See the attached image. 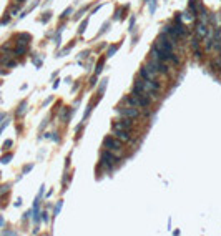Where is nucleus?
<instances>
[{
  "label": "nucleus",
  "mask_w": 221,
  "mask_h": 236,
  "mask_svg": "<svg viewBox=\"0 0 221 236\" xmlns=\"http://www.w3.org/2000/svg\"><path fill=\"white\" fill-rule=\"evenodd\" d=\"M151 58H155V60H161V62H165V63L171 62V63H175V65H180V58L175 55V52H165L156 45L151 47Z\"/></svg>",
  "instance_id": "f257e3e1"
},
{
  "label": "nucleus",
  "mask_w": 221,
  "mask_h": 236,
  "mask_svg": "<svg viewBox=\"0 0 221 236\" xmlns=\"http://www.w3.org/2000/svg\"><path fill=\"white\" fill-rule=\"evenodd\" d=\"M123 141H120L118 138H115L113 135H108V136H105V140H103V146L107 150H110V151H113V153H118V156H121V153H123Z\"/></svg>",
  "instance_id": "f03ea898"
},
{
  "label": "nucleus",
  "mask_w": 221,
  "mask_h": 236,
  "mask_svg": "<svg viewBox=\"0 0 221 236\" xmlns=\"http://www.w3.org/2000/svg\"><path fill=\"white\" fill-rule=\"evenodd\" d=\"M118 161H120V156H117L113 151H110L107 148L100 153V165H103L107 170H113L115 163H118Z\"/></svg>",
  "instance_id": "7ed1b4c3"
},
{
  "label": "nucleus",
  "mask_w": 221,
  "mask_h": 236,
  "mask_svg": "<svg viewBox=\"0 0 221 236\" xmlns=\"http://www.w3.org/2000/svg\"><path fill=\"white\" fill-rule=\"evenodd\" d=\"M112 128H117V130H128L133 133L135 130V120L133 118H128V117H120V120L113 122L112 123Z\"/></svg>",
  "instance_id": "20e7f679"
},
{
  "label": "nucleus",
  "mask_w": 221,
  "mask_h": 236,
  "mask_svg": "<svg viewBox=\"0 0 221 236\" xmlns=\"http://www.w3.org/2000/svg\"><path fill=\"white\" fill-rule=\"evenodd\" d=\"M115 112L118 113L120 117H128V118H133V120H138V118L141 117V113H140L138 108L128 107V105H126V107H123V105H118Z\"/></svg>",
  "instance_id": "39448f33"
},
{
  "label": "nucleus",
  "mask_w": 221,
  "mask_h": 236,
  "mask_svg": "<svg viewBox=\"0 0 221 236\" xmlns=\"http://www.w3.org/2000/svg\"><path fill=\"white\" fill-rule=\"evenodd\" d=\"M156 47H160L161 50L165 52H175V43H173V40H171L170 37L166 35V33H160L158 38H156V43H155Z\"/></svg>",
  "instance_id": "423d86ee"
},
{
  "label": "nucleus",
  "mask_w": 221,
  "mask_h": 236,
  "mask_svg": "<svg viewBox=\"0 0 221 236\" xmlns=\"http://www.w3.org/2000/svg\"><path fill=\"white\" fill-rule=\"evenodd\" d=\"M113 130V136L115 138H118L120 141H123V143H133V133L128 131V130H117V128H112Z\"/></svg>",
  "instance_id": "0eeeda50"
},
{
  "label": "nucleus",
  "mask_w": 221,
  "mask_h": 236,
  "mask_svg": "<svg viewBox=\"0 0 221 236\" xmlns=\"http://www.w3.org/2000/svg\"><path fill=\"white\" fill-rule=\"evenodd\" d=\"M140 77L145 80H156V72L150 70L148 67H141L140 68Z\"/></svg>",
  "instance_id": "6e6552de"
},
{
  "label": "nucleus",
  "mask_w": 221,
  "mask_h": 236,
  "mask_svg": "<svg viewBox=\"0 0 221 236\" xmlns=\"http://www.w3.org/2000/svg\"><path fill=\"white\" fill-rule=\"evenodd\" d=\"M163 33H166V35L170 37L171 40H173V43H175L176 45V42L180 40V35H178V33H176L175 32V28H173V25H166L163 28Z\"/></svg>",
  "instance_id": "1a4fd4ad"
},
{
  "label": "nucleus",
  "mask_w": 221,
  "mask_h": 236,
  "mask_svg": "<svg viewBox=\"0 0 221 236\" xmlns=\"http://www.w3.org/2000/svg\"><path fill=\"white\" fill-rule=\"evenodd\" d=\"M206 32H208V23H203V22L196 20V35L200 38H205Z\"/></svg>",
  "instance_id": "9d476101"
},
{
  "label": "nucleus",
  "mask_w": 221,
  "mask_h": 236,
  "mask_svg": "<svg viewBox=\"0 0 221 236\" xmlns=\"http://www.w3.org/2000/svg\"><path fill=\"white\" fill-rule=\"evenodd\" d=\"M173 28H175V32L180 35V38H185V37L188 35V30H186V27L183 25V22H175V23H173Z\"/></svg>",
  "instance_id": "9b49d317"
},
{
  "label": "nucleus",
  "mask_w": 221,
  "mask_h": 236,
  "mask_svg": "<svg viewBox=\"0 0 221 236\" xmlns=\"http://www.w3.org/2000/svg\"><path fill=\"white\" fill-rule=\"evenodd\" d=\"M200 0H188V10H191V13L195 17H198V10H200Z\"/></svg>",
  "instance_id": "f8f14e48"
},
{
  "label": "nucleus",
  "mask_w": 221,
  "mask_h": 236,
  "mask_svg": "<svg viewBox=\"0 0 221 236\" xmlns=\"http://www.w3.org/2000/svg\"><path fill=\"white\" fill-rule=\"evenodd\" d=\"M17 45H28L32 40V37L28 33H20V35H17Z\"/></svg>",
  "instance_id": "ddd939ff"
},
{
  "label": "nucleus",
  "mask_w": 221,
  "mask_h": 236,
  "mask_svg": "<svg viewBox=\"0 0 221 236\" xmlns=\"http://www.w3.org/2000/svg\"><path fill=\"white\" fill-rule=\"evenodd\" d=\"M210 68H211V72H221V58L220 57L215 58V60H211Z\"/></svg>",
  "instance_id": "4468645a"
},
{
  "label": "nucleus",
  "mask_w": 221,
  "mask_h": 236,
  "mask_svg": "<svg viewBox=\"0 0 221 236\" xmlns=\"http://www.w3.org/2000/svg\"><path fill=\"white\" fill-rule=\"evenodd\" d=\"M190 45H191V48H193V50H198V48L201 47V40H200V37H198V35H193V37H191Z\"/></svg>",
  "instance_id": "2eb2a0df"
},
{
  "label": "nucleus",
  "mask_w": 221,
  "mask_h": 236,
  "mask_svg": "<svg viewBox=\"0 0 221 236\" xmlns=\"http://www.w3.org/2000/svg\"><path fill=\"white\" fill-rule=\"evenodd\" d=\"M27 50H28V45H17V48L13 50V55L15 57H20V55H25Z\"/></svg>",
  "instance_id": "dca6fc26"
},
{
  "label": "nucleus",
  "mask_w": 221,
  "mask_h": 236,
  "mask_svg": "<svg viewBox=\"0 0 221 236\" xmlns=\"http://www.w3.org/2000/svg\"><path fill=\"white\" fill-rule=\"evenodd\" d=\"M60 118H62L63 123H68V120H70V108H63L62 113H60Z\"/></svg>",
  "instance_id": "f3484780"
},
{
  "label": "nucleus",
  "mask_w": 221,
  "mask_h": 236,
  "mask_svg": "<svg viewBox=\"0 0 221 236\" xmlns=\"http://www.w3.org/2000/svg\"><path fill=\"white\" fill-rule=\"evenodd\" d=\"M107 83H108V80H107V78H103L102 83H100V87H98V98H102V97H103V93H105V88H107Z\"/></svg>",
  "instance_id": "a211bd4d"
},
{
  "label": "nucleus",
  "mask_w": 221,
  "mask_h": 236,
  "mask_svg": "<svg viewBox=\"0 0 221 236\" xmlns=\"http://www.w3.org/2000/svg\"><path fill=\"white\" fill-rule=\"evenodd\" d=\"M25 112H27V102H22L18 105V110H17V117H22Z\"/></svg>",
  "instance_id": "6ab92c4d"
},
{
  "label": "nucleus",
  "mask_w": 221,
  "mask_h": 236,
  "mask_svg": "<svg viewBox=\"0 0 221 236\" xmlns=\"http://www.w3.org/2000/svg\"><path fill=\"white\" fill-rule=\"evenodd\" d=\"M103 65H105V58H102V60H98L97 63V68H95V75H100L103 70Z\"/></svg>",
  "instance_id": "aec40b11"
},
{
  "label": "nucleus",
  "mask_w": 221,
  "mask_h": 236,
  "mask_svg": "<svg viewBox=\"0 0 221 236\" xmlns=\"http://www.w3.org/2000/svg\"><path fill=\"white\" fill-rule=\"evenodd\" d=\"M126 8H128V7H121V8H118V10L115 12V18H117V20H121V18H123V12L126 10Z\"/></svg>",
  "instance_id": "412c9836"
},
{
  "label": "nucleus",
  "mask_w": 221,
  "mask_h": 236,
  "mask_svg": "<svg viewBox=\"0 0 221 236\" xmlns=\"http://www.w3.org/2000/svg\"><path fill=\"white\" fill-rule=\"evenodd\" d=\"M118 47H120V45H113V47H110V48H108V52H107V57H113V55H115V52L118 50Z\"/></svg>",
  "instance_id": "4be33fe9"
},
{
  "label": "nucleus",
  "mask_w": 221,
  "mask_h": 236,
  "mask_svg": "<svg viewBox=\"0 0 221 236\" xmlns=\"http://www.w3.org/2000/svg\"><path fill=\"white\" fill-rule=\"evenodd\" d=\"M87 25H88V18H85V20L80 23V28H78V33H83L85 32V28H87Z\"/></svg>",
  "instance_id": "5701e85b"
},
{
  "label": "nucleus",
  "mask_w": 221,
  "mask_h": 236,
  "mask_svg": "<svg viewBox=\"0 0 221 236\" xmlns=\"http://www.w3.org/2000/svg\"><path fill=\"white\" fill-rule=\"evenodd\" d=\"M10 160H12V153H8V155H4V156L0 158V163H10Z\"/></svg>",
  "instance_id": "b1692460"
},
{
  "label": "nucleus",
  "mask_w": 221,
  "mask_h": 236,
  "mask_svg": "<svg viewBox=\"0 0 221 236\" xmlns=\"http://www.w3.org/2000/svg\"><path fill=\"white\" fill-rule=\"evenodd\" d=\"M73 45H75V42H72V43H70V45H68V47H65V48H63V50H62V53H60V55H68V52H70V50H72V47Z\"/></svg>",
  "instance_id": "393cba45"
},
{
  "label": "nucleus",
  "mask_w": 221,
  "mask_h": 236,
  "mask_svg": "<svg viewBox=\"0 0 221 236\" xmlns=\"http://www.w3.org/2000/svg\"><path fill=\"white\" fill-rule=\"evenodd\" d=\"M183 17H185L186 20H195V18H196V17L193 15V13H191V10H186L185 13H183Z\"/></svg>",
  "instance_id": "a878e982"
},
{
  "label": "nucleus",
  "mask_w": 221,
  "mask_h": 236,
  "mask_svg": "<svg viewBox=\"0 0 221 236\" xmlns=\"http://www.w3.org/2000/svg\"><path fill=\"white\" fill-rule=\"evenodd\" d=\"M193 53H195V58H196V60H201V58H203V50H201V48H198V50H193Z\"/></svg>",
  "instance_id": "bb28decb"
},
{
  "label": "nucleus",
  "mask_w": 221,
  "mask_h": 236,
  "mask_svg": "<svg viewBox=\"0 0 221 236\" xmlns=\"http://www.w3.org/2000/svg\"><path fill=\"white\" fill-rule=\"evenodd\" d=\"M70 13H72V7H68L67 10L63 12L62 15H60V18H68V17H70Z\"/></svg>",
  "instance_id": "cd10ccee"
},
{
  "label": "nucleus",
  "mask_w": 221,
  "mask_h": 236,
  "mask_svg": "<svg viewBox=\"0 0 221 236\" xmlns=\"http://www.w3.org/2000/svg\"><path fill=\"white\" fill-rule=\"evenodd\" d=\"M70 178H72V175H70V173H65V175H63V186H67V185H68Z\"/></svg>",
  "instance_id": "c85d7f7f"
},
{
  "label": "nucleus",
  "mask_w": 221,
  "mask_h": 236,
  "mask_svg": "<svg viewBox=\"0 0 221 236\" xmlns=\"http://www.w3.org/2000/svg\"><path fill=\"white\" fill-rule=\"evenodd\" d=\"M151 4H150V12L151 13H155V10H156V0H150Z\"/></svg>",
  "instance_id": "c756f323"
},
{
  "label": "nucleus",
  "mask_w": 221,
  "mask_h": 236,
  "mask_svg": "<svg viewBox=\"0 0 221 236\" xmlns=\"http://www.w3.org/2000/svg\"><path fill=\"white\" fill-rule=\"evenodd\" d=\"M62 205H63V201H58V203H57V206H55V211H53V215H55V216L60 213V208H62Z\"/></svg>",
  "instance_id": "7c9ffc66"
},
{
  "label": "nucleus",
  "mask_w": 221,
  "mask_h": 236,
  "mask_svg": "<svg viewBox=\"0 0 221 236\" xmlns=\"http://www.w3.org/2000/svg\"><path fill=\"white\" fill-rule=\"evenodd\" d=\"M50 17H52V12H45V13H43V17H42V22L45 23L47 20H50Z\"/></svg>",
  "instance_id": "2f4dec72"
},
{
  "label": "nucleus",
  "mask_w": 221,
  "mask_h": 236,
  "mask_svg": "<svg viewBox=\"0 0 221 236\" xmlns=\"http://www.w3.org/2000/svg\"><path fill=\"white\" fill-rule=\"evenodd\" d=\"M87 10H88V7H83L82 10H80V12L77 13V15H75V20H78V18H80V17H82V15H83V13H85Z\"/></svg>",
  "instance_id": "473e14b6"
},
{
  "label": "nucleus",
  "mask_w": 221,
  "mask_h": 236,
  "mask_svg": "<svg viewBox=\"0 0 221 236\" xmlns=\"http://www.w3.org/2000/svg\"><path fill=\"white\" fill-rule=\"evenodd\" d=\"M15 65H17V62H15V60H12V58H10V60H8L7 63H5V67H7V68H13Z\"/></svg>",
  "instance_id": "72a5a7b5"
},
{
  "label": "nucleus",
  "mask_w": 221,
  "mask_h": 236,
  "mask_svg": "<svg viewBox=\"0 0 221 236\" xmlns=\"http://www.w3.org/2000/svg\"><path fill=\"white\" fill-rule=\"evenodd\" d=\"M8 190H10V185H4V186H0V195H4V193H7Z\"/></svg>",
  "instance_id": "f704fd0d"
},
{
  "label": "nucleus",
  "mask_w": 221,
  "mask_h": 236,
  "mask_svg": "<svg viewBox=\"0 0 221 236\" xmlns=\"http://www.w3.org/2000/svg\"><path fill=\"white\" fill-rule=\"evenodd\" d=\"M216 20H218V18H216L215 13H213V15H210V23H211V27H216Z\"/></svg>",
  "instance_id": "c9c22d12"
},
{
  "label": "nucleus",
  "mask_w": 221,
  "mask_h": 236,
  "mask_svg": "<svg viewBox=\"0 0 221 236\" xmlns=\"http://www.w3.org/2000/svg\"><path fill=\"white\" fill-rule=\"evenodd\" d=\"M97 78H98V75H93L92 77V80H90V87H95V85H97Z\"/></svg>",
  "instance_id": "e433bc0d"
},
{
  "label": "nucleus",
  "mask_w": 221,
  "mask_h": 236,
  "mask_svg": "<svg viewBox=\"0 0 221 236\" xmlns=\"http://www.w3.org/2000/svg\"><path fill=\"white\" fill-rule=\"evenodd\" d=\"M12 146V140H7L5 143H4V150H8Z\"/></svg>",
  "instance_id": "4c0bfd02"
},
{
  "label": "nucleus",
  "mask_w": 221,
  "mask_h": 236,
  "mask_svg": "<svg viewBox=\"0 0 221 236\" xmlns=\"http://www.w3.org/2000/svg\"><path fill=\"white\" fill-rule=\"evenodd\" d=\"M90 113H92V107H88V108H87V112H85V117H83V122H85V120L88 118V115H90Z\"/></svg>",
  "instance_id": "58836bf2"
},
{
  "label": "nucleus",
  "mask_w": 221,
  "mask_h": 236,
  "mask_svg": "<svg viewBox=\"0 0 221 236\" xmlns=\"http://www.w3.org/2000/svg\"><path fill=\"white\" fill-rule=\"evenodd\" d=\"M42 220H43V221H48V220H50V218H48V213H47V211H43V213H42Z\"/></svg>",
  "instance_id": "ea45409f"
},
{
  "label": "nucleus",
  "mask_w": 221,
  "mask_h": 236,
  "mask_svg": "<svg viewBox=\"0 0 221 236\" xmlns=\"http://www.w3.org/2000/svg\"><path fill=\"white\" fill-rule=\"evenodd\" d=\"M32 168H33V165H27L25 168H23V173H28V171H30Z\"/></svg>",
  "instance_id": "a19ab883"
},
{
  "label": "nucleus",
  "mask_w": 221,
  "mask_h": 236,
  "mask_svg": "<svg viewBox=\"0 0 221 236\" xmlns=\"http://www.w3.org/2000/svg\"><path fill=\"white\" fill-rule=\"evenodd\" d=\"M8 22H10V17L7 15L5 18H2V22H0V23H4V25H5V23H8Z\"/></svg>",
  "instance_id": "79ce46f5"
},
{
  "label": "nucleus",
  "mask_w": 221,
  "mask_h": 236,
  "mask_svg": "<svg viewBox=\"0 0 221 236\" xmlns=\"http://www.w3.org/2000/svg\"><path fill=\"white\" fill-rule=\"evenodd\" d=\"M88 55H90V52H82V53H80V58H87Z\"/></svg>",
  "instance_id": "37998d69"
},
{
  "label": "nucleus",
  "mask_w": 221,
  "mask_h": 236,
  "mask_svg": "<svg viewBox=\"0 0 221 236\" xmlns=\"http://www.w3.org/2000/svg\"><path fill=\"white\" fill-rule=\"evenodd\" d=\"M4 225V218H2V216H0V226Z\"/></svg>",
  "instance_id": "c03bdc74"
},
{
  "label": "nucleus",
  "mask_w": 221,
  "mask_h": 236,
  "mask_svg": "<svg viewBox=\"0 0 221 236\" xmlns=\"http://www.w3.org/2000/svg\"><path fill=\"white\" fill-rule=\"evenodd\" d=\"M218 57H220V58H221V50H220V53H218Z\"/></svg>",
  "instance_id": "a18cd8bd"
},
{
  "label": "nucleus",
  "mask_w": 221,
  "mask_h": 236,
  "mask_svg": "<svg viewBox=\"0 0 221 236\" xmlns=\"http://www.w3.org/2000/svg\"><path fill=\"white\" fill-rule=\"evenodd\" d=\"M145 2H150V0H145Z\"/></svg>",
  "instance_id": "49530a36"
}]
</instances>
